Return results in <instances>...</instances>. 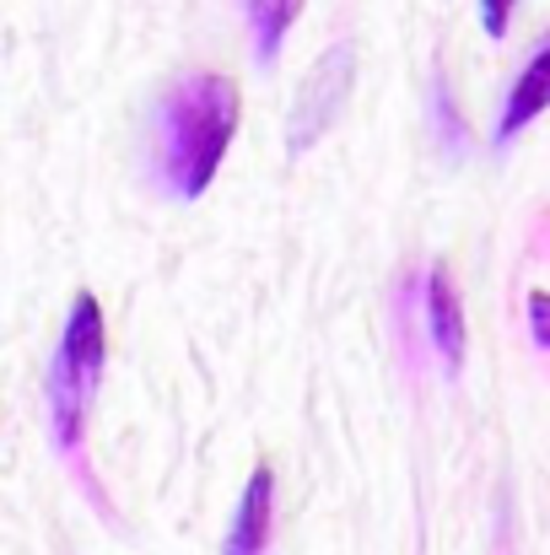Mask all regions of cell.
I'll return each mask as SVG.
<instances>
[{"label": "cell", "instance_id": "7", "mask_svg": "<svg viewBox=\"0 0 550 555\" xmlns=\"http://www.w3.org/2000/svg\"><path fill=\"white\" fill-rule=\"evenodd\" d=\"M243 16H248V38H254V60L259 65H276L292 22L303 16V0H238Z\"/></svg>", "mask_w": 550, "mask_h": 555}, {"label": "cell", "instance_id": "1", "mask_svg": "<svg viewBox=\"0 0 550 555\" xmlns=\"http://www.w3.org/2000/svg\"><path fill=\"white\" fill-rule=\"evenodd\" d=\"M238 87L216 70H194L174 81V92L157 108V135H152V157H157V184L179 199L205 194L232 135H238Z\"/></svg>", "mask_w": 550, "mask_h": 555}, {"label": "cell", "instance_id": "6", "mask_svg": "<svg viewBox=\"0 0 550 555\" xmlns=\"http://www.w3.org/2000/svg\"><path fill=\"white\" fill-rule=\"evenodd\" d=\"M546 108H550V33L535 43L529 65L519 70V81H513V92H508V103H502L497 141H513V135H519L524 125H535Z\"/></svg>", "mask_w": 550, "mask_h": 555}, {"label": "cell", "instance_id": "8", "mask_svg": "<svg viewBox=\"0 0 550 555\" xmlns=\"http://www.w3.org/2000/svg\"><path fill=\"white\" fill-rule=\"evenodd\" d=\"M529 335L540 351H550V292H529Z\"/></svg>", "mask_w": 550, "mask_h": 555}, {"label": "cell", "instance_id": "4", "mask_svg": "<svg viewBox=\"0 0 550 555\" xmlns=\"http://www.w3.org/2000/svg\"><path fill=\"white\" fill-rule=\"evenodd\" d=\"M421 313H426V340L443 357V372H459L464 367V302L443 264L426 270V281H421Z\"/></svg>", "mask_w": 550, "mask_h": 555}, {"label": "cell", "instance_id": "2", "mask_svg": "<svg viewBox=\"0 0 550 555\" xmlns=\"http://www.w3.org/2000/svg\"><path fill=\"white\" fill-rule=\"evenodd\" d=\"M103 357H108V335H103V308L92 292H76L60 351L43 377V404H49V437L60 453H76L81 442V421H87V399L103 377Z\"/></svg>", "mask_w": 550, "mask_h": 555}, {"label": "cell", "instance_id": "9", "mask_svg": "<svg viewBox=\"0 0 550 555\" xmlns=\"http://www.w3.org/2000/svg\"><path fill=\"white\" fill-rule=\"evenodd\" d=\"M513 5H519V0H481V27H486L491 38H502V33H508Z\"/></svg>", "mask_w": 550, "mask_h": 555}, {"label": "cell", "instance_id": "3", "mask_svg": "<svg viewBox=\"0 0 550 555\" xmlns=\"http://www.w3.org/2000/svg\"><path fill=\"white\" fill-rule=\"evenodd\" d=\"M351 81H357V49L351 43L324 49V60L297 87V108H292V125H286V152L292 157H303L308 146H319V135L341 119V108L351 98Z\"/></svg>", "mask_w": 550, "mask_h": 555}, {"label": "cell", "instance_id": "5", "mask_svg": "<svg viewBox=\"0 0 550 555\" xmlns=\"http://www.w3.org/2000/svg\"><path fill=\"white\" fill-rule=\"evenodd\" d=\"M270 513H276V475L270 464H259L243 486V502H238V518L227 529V545L221 555H265L270 545Z\"/></svg>", "mask_w": 550, "mask_h": 555}]
</instances>
